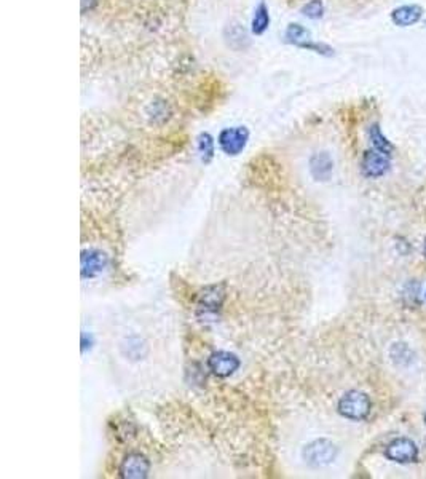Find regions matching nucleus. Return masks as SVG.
<instances>
[{"mask_svg": "<svg viewBox=\"0 0 426 479\" xmlns=\"http://www.w3.org/2000/svg\"><path fill=\"white\" fill-rule=\"evenodd\" d=\"M284 39L288 43H292L295 47L302 48L305 43L312 42V34L307 28L300 26V24H289L288 29H286Z\"/></svg>", "mask_w": 426, "mask_h": 479, "instance_id": "12", "label": "nucleus"}, {"mask_svg": "<svg viewBox=\"0 0 426 479\" xmlns=\"http://www.w3.org/2000/svg\"><path fill=\"white\" fill-rule=\"evenodd\" d=\"M98 0H82V13H87L96 7Z\"/></svg>", "mask_w": 426, "mask_h": 479, "instance_id": "19", "label": "nucleus"}, {"mask_svg": "<svg viewBox=\"0 0 426 479\" xmlns=\"http://www.w3.org/2000/svg\"><path fill=\"white\" fill-rule=\"evenodd\" d=\"M425 420H426V414H425Z\"/></svg>", "mask_w": 426, "mask_h": 479, "instance_id": "21", "label": "nucleus"}, {"mask_svg": "<svg viewBox=\"0 0 426 479\" xmlns=\"http://www.w3.org/2000/svg\"><path fill=\"white\" fill-rule=\"evenodd\" d=\"M369 136H370V141H372V144H374V149H377V150H380V152H383L387 155H391V152H393V145H391L390 141L385 138L383 133L379 128V125H374V127L370 128Z\"/></svg>", "mask_w": 426, "mask_h": 479, "instance_id": "15", "label": "nucleus"}, {"mask_svg": "<svg viewBox=\"0 0 426 479\" xmlns=\"http://www.w3.org/2000/svg\"><path fill=\"white\" fill-rule=\"evenodd\" d=\"M340 414L352 420H363L370 412V400L365 393L350 391L339 402Z\"/></svg>", "mask_w": 426, "mask_h": 479, "instance_id": "1", "label": "nucleus"}, {"mask_svg": "<svg viewBox=\"0 0 426 479\" xmlns=\"http://www.w3.org/2000/svg\"><path fill=\"white\" fill-rule=\"evenodd\" d=\"M302 13L310 19H319L324 14V5L321 0H310L302 7Z\"/></svg>", "mask_w": 426, "mask_h": 479, "instance_id": "17", "label": "nucleus"}, {"mask_svg": "<svg viewBox=\"0 0 426 479\" xmlns=\"http://www.w3.org/2000/svg\"><path fill=\"white\" fill-rule=\"evenodd\" d=\"M270 26V12L265 2H260L254 10L253 23H251V29L255 35H262L267 31Z\"/></svg>", "mask_w": 426, "mask_h": 479, "instance_id": "13", "label": "nucleus"}, {"mask_svg": "<svg viewBox=\"0 0 426 479\" xmlns=\"http://www.w3.org/2000/svg\"><path fill=\"white\" fill-rule=\"evenodd\" d=\"M152 109H153V119H158V117H162L163 120L168 119L169 112H168L167 103H163V101H157V103L152 104Z\"/></svg>", "mask_w": 426, "mask_h": 479, "instance_id": "18", "label": "nucleus"}, {"mask_svg": "<svg viewBox=\"0 0 426 479\" xmlns=\"http://www.w3.org/2000/svg\"><path fill=\"white\" fill-rule=\"evenodd\" d=\"M208 366L214 376L228 377L235 371H238L239 360L233 353L228 351H215L208 358Z\"/></svg>", "mask_w": 426, "mask_h": 479, "instance_id": "4", "label": "nucleus"}, {"mask_svg": "<svg viewBox=\"0 0 426 479\" xmlns=\"http://www.w3.org/2000/svg\"><path fill=\"white\" fill-rule=\"evenodd\" d=\"M422 14L423 10L422 7H418V5H404V7L396 8L394 12L391 13V19H393V23L398 24V26L407 28L418 23Z\"/></svg>", "mask_w": 426, "mask_h": 479, "instance_id": "9", "label": "nucleus"}, {"mask_svg": "<svg viewBox=\"0 0 426 479\" xmlns=\"http://www.w3.org/2000/svg\"><path fill=\"white\" fill-rule=\"evenodd\" d=\"M332 168L334 161L328 152H319L310 160V170H312L315 179L318 181H328L332 174Z\"/></svg>", "mask_w": 426, "mask_h": 479, "instance_id": "10", "label": "nucleus"}, {"mask_svg": "<svg viewBox=\"0 0 426 479\" xmlns=\"http://www.w3.org/2000/svg\"><path fill=\"white\" fill-rule=\"evenodd\" d=\"M417 456H418L417 446H415V442L407 440V438H399V440H394L387 447V457L393 462L410 463L417 458Z\"/></svg>", "mask_w": 426, "mask_h": 479, "instance_id": "6", "label": "nucleus"}, {"mask_svg": "<svg viewBox=\"0 0 426 479\" xmlns=\"http://www.w3.org/2000/svg\"><path fill=\"white\" fill-rule=\"evenodd\" d=\"M423 251H425V256H426V241H425V248H423Z\"/></svg>", "mask_w": 426, "mask_h": 479, "instance_id": "20", "label": "nucleus"}, {"mask_svg": "<svg viewBox=\"0 0 426 479\" xmlns=\"http://www.w3.org/2000/svg\"><path fill=\"white\" fill-rule=\"evenodd\" d=\"M149 460L141 453H129L120 465V475L128 479H141L149 473Z\"/></svg>", "mask_w": 426, "mask_h": 479, "instance_id": "7", "label": "nucleus"}, {"mask_svg": "<svg viewBox=\"0 0 426 479\" xmlns=\"http://www.w3.org/2000/svg\"><path fill=\"white\" fill-rule=\"evenodd\" d=\"M390 155L380 152V150H368L363 157V173L368 176V178H379V176H383L388 171L390 166Z\"/></svg>", "mask_w": 426, "mask_h": 479, "instance_id": "5", "label": "nucleus"}, {"mask_svg": "<svg viewBox=\"0 0 426 479\" xmlns=\"http://www.w3.org/2000/svg\"><path fill=\"white\" fill-rule=\"evenodd\" d=\"M249 139V131L246 127L225 128L219 134V145L227 155H238L246 147Z\"/></svg>", "mask_w": 426, "mask_h": 479, "instance_id": "2", "label": "nucleus"}, {"mask_svg": "<svg viewBox=\"0 0 426 479\" xmlns=\"http://www.w3.org/2000/svg\"><path fill=\"white\" fill-rule=\"evenodd\" d=\"M337 456V449L328 440H317L308 445L303 451V457L312 467L329 465Z\"/></svg>", "mask_w": 426, "mask_h": 479, "instance_id": "3", "label": "nucleus"}, {"mask_svg": "<svg viewBox=\"0 0 426 479\" xmlns=\"http://www.w3.org/2000/svg\"><path fill=\"white\" fill-rule=\"evenodd\" d=\"M107 256L96 249H88L82 253V275L85 278H93L106 269Z\"/></svg>", "mask_w": 426, "mask_h": 479, "instance_id": "8", "label": "nucleus"}, {"mask_svg": "<svg viewBox=\"0 0 426 479\" xmlns=\"http://www.w3.org/2000/svg\"><path fill=\"white\" fill-rule=\"evenodd\" d=\"M123 351L131 360H141V358L145 356V353H147V345L139 337H129L123 344Z\"/></svg>", "mask_w": 426, "mask_h": 479, "instance_id": "14", "label": "nucleus"}, {"mask_svg": "<svg viewBox=\"0 0 426 479\" xmlns=\"http://www.w3.org/2000/svg\"><path fill=\"white\" fill-rule=\"evenodd\" d=\"M225 40H227L228 47L233 50H244L249 45L246 29L239 23H232L225 28Z\"/></svg>", "mask_w": 426, "mask_h": 479, "instance_id": "11", "label": "nucleus"}, {"mask_svg": "<svg viewBox=\"0 0 426 479\" xmlns=\"http://www.w3.org/2000/svg\"><path fill=\"white\" fill-rule=\"evenodd\" d=\"M198 152L202 155V160L204 163H209L214 157V141L211 134L203 133L198 138Z\"/></svg>", "mask_w": 426, "mask_h": 479, "instance_id": "16", "label": "nucleus"}]
</instances>
